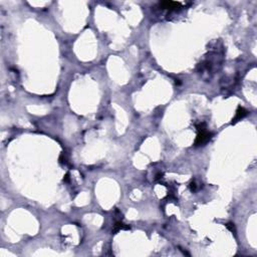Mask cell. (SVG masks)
Here are the masks:
<instances>
[{
  "label": "cell",
  "mask_w": 257,
  "mask_h": 257,
  "mask_svg": "<svg viewBox=\"0 0 257 257\" xmlns=\"http://www.w3.org/2000/svg\"><path fill=\"white\" fill-rule=\"evenodd\" d=\"M210 139H211V134L206 132V131H201V132H199V134H198L195 144H196V146L204 145L210 140Z\"/></svg>",
  "instance_id": "1"
},
{
  "label": "cell",
  "mask_w": 257,
  "mask_h": 257,
  "mask_svg": "<svg viewBox=\"0 0 257 257\" xmlns=\"http://www.w3.org/2000/svg\"><path fill=\"white\" fill-rule=\"evenodd\" d=\"M160 5H161L163 8H165V9H176V8H178L180 6V3L179 2L166 1V2L160 3Z\"/></svg>",
  "instance_id": "2"
},
{
  "label": "cell",
  "mask_w": 257,
  "mask_h": 257,
  "mask_svg": "<svg viewBox=\"0 0 257 257\" xmlns=\"http://www.w3.org/2000/svg\"><path fill=\"white\" fill-rule=\"evenodd\" d=\"M247 115V112L243 108H238L237 109V112H236V116L234 117V120H233V123H236L238 120L240 119H242L243 117H245Z\"/></svg>",
  "instance_id": "3"
},
{
  "label": "cell",
  "mask_w": 257,
  "mask_h": 257,
  "mask_svg": "<svg viewBox=\"0 0 257 257\" xmlns=\"http://www.w3.org/2000/svg\"><path fill=\"white\" fill-rule=\"evenodd\" d=\"M129 227H125L124 224H122V223H117V224H116L115 226V232H117V231H119V230H122V229H128Z\"/></svg>",
  "instance_id": "4"
}]
</instances>
